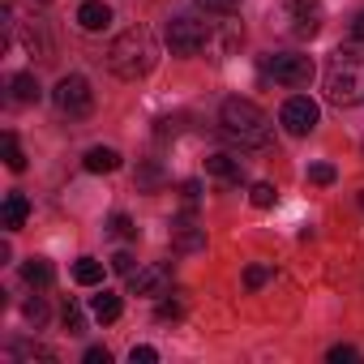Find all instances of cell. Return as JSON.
Wrapping results in <instances>:
<instances>
[{
    "label": "cell",
    "mask_w": 364,
    "mask_h": 364,
    "mask_svg": "<svg viewBox=\"0 0 364 364\" xmlns=\"http://www.w3.org/2000/svg\"><path fill=\"white\" fill-rule=\"evenodd\" d=\"M326 99L334 107H360L364 103V43H343L326 65Z\"/></svg>",
    "instance_id": "1"
},
{
    "label": "cell",
    "mask_w": 364,
    "mask_h": 364,
    "mask_svg": "<svg viewBox=\"0 0 364 364\" xmlns=\"http://www.w3.org/2000/svg\"><path fill=\"white\" fill-rule=\"evenodd\" d=\"M154 65H159V43H154V35H150L146 26L120 31V35L112 39V48H107V69H112L116 77H124V82L146 77Z\"/></svg>",
    "instance_id": "2"
},
{
    "label": "cell",
    "mask_w": 364,
    "mask_h": 364,
    "mask_svg": "<svg viewBox=\"0 0 364 364\" xmlns=\"http://www.w3.org/2000/svg\"><path fill=\"white\" fill-rule=\"evenodd\" d=\"M219 129H223V137H232L236 146H245V150H262V146H270V116L253 103V99H223V107H219Z\"/></svg>",
    "instance_id": "3"
},
{
    "label": "cell",
    "mask_w": 364,
    "mask_h": 364,
    "mask_svg": "<svg viewBox=\"0 0 364 364\" xmlns=\"http://www.w3.org/2000/svg\"><path fill=\"white\" fill-rule=\"evenodd\" d=\"M210 39H215V26L202 22L198 14H176L167 22V48H171V56H198Z\"/></svg>",
    "instance_id": "4"
},
{
    "label": "cell",
    "mask_w": 364,
    "mask_h": 364,
    "mask_svg": "<svg viewBox=\"0 0 364 364\" xmlns=\"http://www.w3.org/2000/svg\"><path fill=\"white\" fill-rule=\"evenodd\" d=\"M274 22L291 39H313L321 31V0H279Z\"/></svg>",
    "instance_id": "5"
},
{
    "label": "cell",
    "mask_w": 364,
    "mask_h": 364,
    "mask_svg": "<svg viewBox=\"0 0 364 364\" xmlns=\"http://www.w3.org/2000/svg\"><path fill=\"white\" fill-rule=\"evenodd\" d=\"M52 99H56V112H60V116H69V120H82V116H90V112H95V90H90V82H86L82 73L60 77V82H56V90H52Z\"/></svg>",
    "instance_id": "6"
},
{
    "label": "cell",
    "mask_w": 364,
    "mask_h": 364,
    "mask_svg": "<svg viewBox=\"0 0 364 364\" xmlns=\"http://www.w3.org/2000/svg\"><path fill=\"white\" fill-rule=\"evenodd\" d=\"M262 73L274 77L279 86H309V82H313V56L274 52V56H262Z\"/></svg>",
    "instance_id": "7"
},
{
    "label": "cell",
    "mask_w": 364,
    "mask_h": 364,
    "mask_svg": "<svg viewBox=\"0 0 364 364\" xmlns=\"http://www.w3.org/2000/svg\"><path fill=\"white\" fill-rule=\"evenodd\" d=\"M317 120H321V107H317L309 95H291V99L279 107V124H283L291 137H309V133L317 129Z\"/></svg>",
    "instance_id": "8"
},
{
    "label": "cell",
    "mask_w": 364,
    "mask_h": 364,
    "mask_svg": "<svg viewBox=\"0 0 364 364\" xmlns=\"http://www.w3.org/2000/svg\"><path fill=\"white\" fill-rule=\"evenodd\" d=\"M167 283H171V266L154 262V266H141L129 274V296H163Z\"/></svg>",
    "instance_id": "9"
},
{
    "label": "cell",
    "mask_w": 364,
    "mask_h": 364,
    "mask_svg": "<svg viewBox=\"0 0 364 364\" xmlns=\"http://www.w3.org/2000/svg\"><path fill=\"white\" fill-rule=\"evenodd\" d=\"M26 219H31L26 193H5V206H0V228H5V232H18V228H26Z\"/></svg>",
    "instance_id": "10"
},
{
    "label": "cell",
    "mask_w": 364,
    "mask_h": 364,
    "mask_svg": "<svg viewBox=\"0 0 364 364\" xmlns=\"http://www.w3.org/2000/svg\"><path fill=\"white\" fill-rule=\"evenodd\" d=\"M206 176L223 180V185H240V180H245V167H240V159H232V154H210V159H206Z\"/></svg>",
    "instance_id": "11"
},
{
    "label": "cell",
    "mask_w": 364,
    "mask_h": 364,
    "mask_svg": "<svg viewBox=\"0 0 364 364\" xmlns=\"http://www.w3.org/2000/svg\"><path fill=\"white\" fill-rule=\"evenodd\" d=\"M77 26L90 31V35H95V31H107V26H112V9L103 5V0H86V5L77 9Z\"/></svg>",
    "instance_id": "12"
},
{
    "label": "cell",
    "mask_w": 364,
    "mask_h": 364,
    "mask_svg": "<svg viewBox=\"0 0 364 364\" xmlns=\"http://www.w3.org/2000/svg\"><path fill=\"white\" fill-rule=\"evenodd\" d=\"M22 279H26L35 291H48V287L56 283V270H52L48 257H31V262H22Z\"/></svg>",
    "instance_id": "13"
},
{
    "label": "cell",
    "mask_w": 364,
    "mask_h": 364,
    "mask_svg": "<svg viewBox=\"0 0 364 364\" xmlns=\"http://www.w3.org/2000/svg\"><path fill=\"white\" fill-rule=\"evenodd\" d=\"M206 245V232L202 228H193V223H176L171 228V249L176 253H198Z\"/></svg>",
    "instance_id": "14"
},
{
    "label": "cell",
    "mask_w": 364,
    "mask_h": 364,
    "mask_svg": "<svg viewBox=\"0 0 364 364\" xmlns=\"http://www.w3.org/2000/svg\"><path fill=\"white\" fill-rule=\"evenodd\" d=\"M9 90H14V103H39V99H43L35 73H14V77H9Z\"/></svg>",
    "instance_id": "15"
},
{
    "label": "cell",
    "mask_w": 364,
    "mask_h": 364,
    "mask_svg": "<svg viewBox=\"0 0 364 364\" xmlns=\"http://www.w3.org/2000/svg\"><path fill=\"white\" fill-rule=\"evenodd\" d=\"M86 171H116L120 167V150H112V146H95V150H86Z\"/></svg>",
    "instance_id": "16"
},
{
    "label": "cell",
    "mask_w": 364,
    "mask_h": 364,
    "mask_svg": "<svg viewBox=\"0 0 364 364\" xmlns=\"http://www.w3.org/2000/svg\"><path fill=\"white\" fill-rule=\"evenodd\" d=\"M120 309H124V304H120V296H116V291H99V296L90 300V313H95L103 326H107V321H116V317H120Z\"/></svg>",
    "instance_id": "17"
},
{
    "label": "cell",
    "mask_w": 364,
    "mask_h": 364,
    "mask_svg": "<svg viewBox=\"0 0 364 364\" xmlns=\"http://www.w3.org/2000/svg\"><path fill=\"white\" fill-rule=\"evenodd\" d=\"M73 279H77L82 287H99V283H103V262H95V257H77V262H73Z\"/></svg>",
    "instance_id": "18"
},
{
    "label": "cell",
    "mask_w": 364,
    "mask_h": 364,
    "mask_svg": "<svg viewBox=\"0 0 364 364\" xmlns=\"http://www.w3.org/2000/svg\"><path fill=\"white\" fill-rule=\"evenodd\" d=\"M9 360H48V364H56V351L52 347H39V343H14L9 347Z\"/></svg>",
    "instance_id": "19"
},
{
    "label": "cell",
    "mask_w": 364,
    "mask_h": 364,
    "mask_svg": "<svg viewBox=\"0 0 364 364\" xmlns=\"http://www.w3.org/2000/svg\"><path fill=\"white\" fill-rule=\"evenodd\" d=\"M249 202H253L257 210H270V206L279 202V193H274V185H266V180H262V185H253V189H249Z\"/></svg>",
    "instance_id": "20"
},
{
    "label": "cell",
    "mask_w": 364,
    "mask_h": 364,
    "mask_svg": "<svg viewBox=\"0 0 364 364\" xmlns=\"http://www.w3.org/2000/svg\"><path fill=\"white\" fill-rule=\"evenodd\" d=\"M5 163H9V171H26V154L14 133H5Z\"/></svg>",
    "instance_id": "21"
},
{
    "label": "cell",
    "mask_w": 364,
    "mask_h": 364,
    "mask_svg": "<svg viewBox=\"0 0 364 364\" xmlns=\"http://www.w3.org/2000/svg\"><path fill=\"white\" fill-rule=\"evenodd\" d=\"M65 330H69V334H86V313H82L73 300L65 304Z\"/></svg>",
    "instance_id": "22"
},
{
    "label": "cell",
    "mask_w": 364,
    "mask_h": 364,
    "mask_svg": "<svg viewBox=\"0 0 364 364\" xmlns=\"http://www.w3.org/2000/svg\"><path fill=\"white\" fill-rule=\"evenodd\" d=\"M107 228H112V236H120V240H133V236H137V228H133V219H129V215H112V223H107Z\"/></svg>",
    "instance_id": "23"
},
{
    "label": "cell",
    "mask_w": 364,
    "mask_h": 364,
    "mask_svg": "<svg viewBox=\"0 0 364 364\" xmlns=\"http://www.w3.org/2000/svg\"><path fill=\"white\" fill-rule=\"evenodd\" d=\"M266 279H270V266H262V262H253V266L245 270V287H249V291H257Z\"/></svg>",
    "instance_id": "24"
},
{
    "label": "cell",
    "mask_w": 364,
    "mask_h": 364,
    "mask_svg": "<svg viewBox=\"0 0 364 364\" xmlns=\"http://www.w3.org/2000/svg\"><path fill=\"white\" fill-rule=\"evenodd\" d=\"M22 313H26V321H35V326H43V321H48V304H43V296H31Z\"/></svg>",
    "instance_id": "25"
},
{
    "label": "cell",
    "mask_w": 364,
    "mask_h": 364,
    "mask_svg": "<svg viewBox=\"0 0 364 364\" xmlns=\"http://www.w3.org/2000/svg\"><path fill=\"white\" fill-rule=\"evenodd\" d=\"M198 9H206V14H236L240 0H198Z\"/></svg>",
    "instance_id": "26"
},
{
    "label": "cell",
    "mask_w": 364,
    "mask_h": 364,
    "mask_svg": "<svg viewBox=\"0 0 364 364\" xmlns=\"http://www.w3.org/2000/svg\"><path fill=\"white\" fill-rule=\"evenodd\" d=\"M309 180H313V185H334V167L330 163H313L309 167Z\"/></svg>",
    "instance_id": "27"
},
{
    "label": "cell",
    "mask_w": 364,
    "mask_h": 364,
    "mask_svg": "<svg viewBox=\"0 0 364 364\" xmlns=\"http://www.w3.org/2000/svg\"><path fill=\"white\" fill-rule=\"evenodd\" d=\"M129 360H133V364H154V360H159V351L141 343V347H133V351H129Z\"/></svg>",
    "instance_id": "28"
},
{
    "label": "cell",
    "mask_w": 364,
    "mask_h": 364,
    "mask_svg": "<svg viewBox=\"0 0 364 364\" xmlns=\"http://www.w3.org/2000/svg\"><path fill=\"white\" fill-rule=\"evenodd\" d=\"M112 270L116 274H133V253H116L112 257Z\"/></svg>",
    "instance_id": "29"
},
{
    "label": "cell",
    "mask_w": 364,
    "mask_h": 364,
    "mask_svg": "<svg viewBox=\"0 0 364 364\" xmlns=\"http://www.w3.org/2000/svg\"><path fill=\"white\" fill-rule=\"evenodd\" d=\"M154 317H159V321H167V317H180V304H176V300H163V304L154 309Z\"/></svg>",
    "instance_id": "30"
},
{
    "label": "cell",
    "mask_w": 364,
    "mask_h": 364,
    "mask_svg": "<svg viewBox=\"0 0 364 364\" xmlns=\"http://www.w3.org/2000/svg\"><path fill=\"white\" fill-rule=\"evenodd\" d=\"M330 360H334V364H343V360H360V351H355V347H330Z\"/></svg>",
    "instance_id": "31"
},
{
    "label": "cell",
    "mask_w": 364,
    "mask_h": 364,
    "mask_svg": "<svg viewBox=\"0 0 364 364\" xmlns=\"http://www.w3.org/2000/svg\"><path fill=\"white\" fill-rule=\"evenodd\" d=\"M86 364H112V351L107 347H90L86 351Z\"/></svg>",
    "instance_id": "32"
},
{
    "label": "cell",
    "mask_w": 364,
    "mask_h": 364,
    "mask_svg": "<svg viewBox=\"0 0 364 364\" xmlns=\"http://www.w3.org/2000/svg\"><path fill=\"white\" fill-rule=\"evenodd\" d=\"M351 39H360V43H364V14H360V18L351 22Z\"/></svg>",
    "instance_id": "33"
},
{
    "label": "cell",
    "mask_w": 364,
    "mask_h": 364,
    "mask_svg": "<svg viewBox=\"0 0 364 364\" xmlns=\"http://www.w3.org/2000/svg\"><path fill=\"white\" fill-rule=\"evenodd\" d=\"M180 193H185V198L193 202V198H198V180H185V185H180Z\"/></svg>",
    "instance_id": "34"
},
{
    "label": "cell",
    "mask_w": 364,
    "mask_h": 364,
    "mask_svg": "<svg viewBox=\"0 0 364 364\" xmlns=\"http://www.w3.org/2000/svg\"><path fill=\"white\" fill-rule=\"evenodd\" d=\"M360 206H364V189H360Z\"/></svg>",
    "instance_id": "35"
},
{
    "label": "cell",
    "mask_w": 364,
    "mask_h": 364,
    "mask_svg": "<svg viewBox=\"0 0 364 364\" xmlns=\"http://www.w3.org/2000/svg\"><path fill=\"white\" fill-rule=\"evenodd\" d=\"M39 5H52V0H39Z\"/></svg>",
    "instance_id": "36"
}]
</instances>
